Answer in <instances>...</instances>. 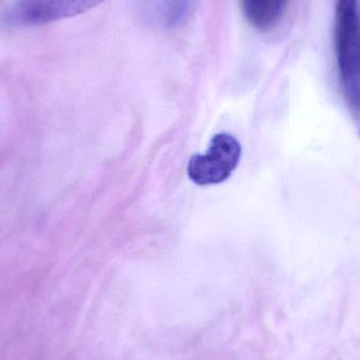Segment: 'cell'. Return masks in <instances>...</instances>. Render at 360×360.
Listing matches in <instances>:
<instances>
[{"label":"cell","mask_w":360,"mask_h":360,"mask_svg":"<svg viewBox=\"0 0 360 360\" xmlns=\"http://www.w3.org/2000/svg\"><path fill=\"white\" fill-rule=\"evenodd\" d=\"M290 0H241V8L248 22L258 31L266 32L276 27L283 18Z\"/></svg>","instance_id":"cell-4"},{"label":"cell","mask_w":360,"mask_h":360,"mask_svg":"<svg viewBox=\"0 0 360 360\" xmlns=\"http://www.w3.org/2000/svg\"><path fill=\"white\" fill-rule=\"evenodd\" d=\"M335 51L342 82L360 79L359 0H336Z\"/></svg>","instance_id":"cell-2"},{"label":"cell","mask_w":360,"mask_h":360,"mask_svg":"<svg viewBox=\"0 0 360 360\" xmlns=\"http://www.w3.org/2000/svg\"><path fill=\"white\" fill-rule=\"evenodd\" d=\"M143 10L152 20L162 27H173L188 17L195 0H143Z\"/></svg>","instance_id":"cell-5"},{"label":"cell","mask_w":360,"mask_h":360,"mask_svg":"<svg viewBox=\"0 0 360 360\" xmlns=\"http://www.w3.org/2000/svg\"><path fill=\"white\" fill-rule=\"evenodd\" d=\"M105 0H18L4 19L15 27H34L63 20L88 12Z\"/></svg>","instance_id":"cell-3"},{"label":"cell","mask_w":360,"mask_h":360,"mask_svg":"<svg viewBox=\"0 0 360 360\" xmlns=\"http://www.w3.org/2000/svg\"><path fill=\"white\" fill-rule=\"evenodd\" d=\"M345 96L349 105L360 114V79L348 80L342 82Z\"/></svg>","instance_id":"cell-6"},{"label":"cell","mask_w":360,"mask_h":360,"mask_svg":"<svg viewBox=\"0 0 360 360\" xmlns=\"http://www.w3.org/2000/svg\"><path fill=\"white\" fill-rule=\"evenodd\" d=\"M241 147L236 139L219 133L212 139L207 153L197 154L188 164V175L198 186L220 184L238 166Z\"/></svg>","instance_id":"cell-1"}]
</instances>
